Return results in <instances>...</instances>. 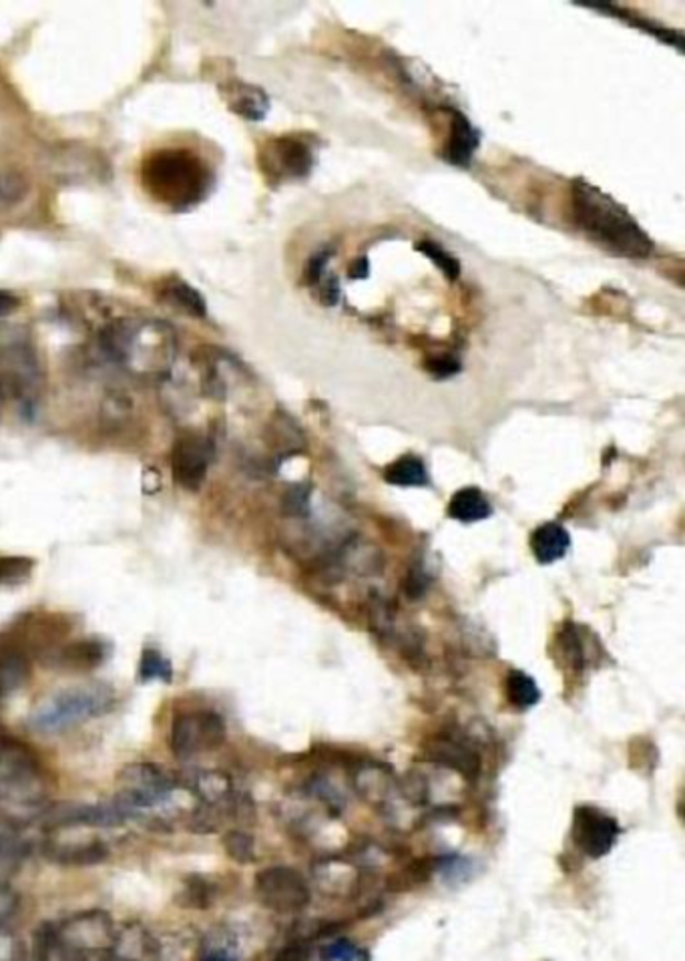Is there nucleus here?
Masks as SVG:
<instances>
[{
	"mask_svg": "<svg viewBox=\"0 0 685 961\" xmlns=\"http://www.w3.org/2000/svg\"><path fill=\"white\" fill-rule=\"evenodd\" d=\"M571 209L581 232L607 252L628 260H648L655 252L650 233L628 209L589 182L575 179L571 186Z\"/></svg>",
	"mask_w": 685,
	"mask_h": 961,
	"instance_id": "1",
	"label": "nucleus"
},
{
	"mask_svg": "<svg viewBox=\"0 0 685 961\" xmlns=\"http://www.w3.org/2000/svg\"><path fill=\"white\" fill-rule=\"evenodd\" d=\"M101 350L123 371L143 381H165L177 360V332L159 318H121L99 338Z\"/></svg>",
	"mask_w": 685,
	"mask_h": 961,
	"instance_id": "2",
	"label": "nucleus"
},
{
	"mask_svg": "<svg viewBox=\"0 0 685 961\" xmlns=\"http://www.w3.org/2000/svg\"><path fill=\"white\" fill-rule=\"evenodd\" d=\"M141 175L150 196L167 208H194L211 189L210 167L194 151H153L145 157Z\"/></svg>",
	"mask_w": 685,
	"mask_h": 961,
	"instance_id": "3",
	"label": "nucleus"
},
{
	"mask_svg": "<svg viewBox=\"0 0 685 961\" xmlns=\"http://www.w3.org/2000/svg\"><path fill=\"white\" fill-rule=\"evenodd\" d=\"M115 705V692L107 684H87L58 692L36 708L31 717L38 732H58L85 720L103 717Z\"/></svg>",
	"mask_w": 685,
	"mask_h": 961,
	"instance_id": "4",
	"label": "nucleus"
},
{
	"mask_svg": "<svg viewBox=\"0 0 685 961\" xmlns=\"http://www.w3.org/2000/svg\"><path fill=\"white\" fill-rule=\"evenodd\" d=\"M117 929L106 911H82L70 915L58 926H51V958L67 961H89L93 955H106L115 941Z\"/></svg>",
	"mask_w": 685,
	"mask_h": 961,
	"instance_id": "5",
	"label": "nucleus"
},
{
	"mask_svg": "<svg viewBox=\"0 0 685 961\" xmlns=\"http://www.w3.org/2000/svg\"><path fill=\"white\" fill-rule=\"evenodd\" d=\"M0 381L7 383L24 411H31L41 391V367L33 345L21 335L0 338Z\"/></svg>",
	"mask_w": 685,
	"mask_h": 961,
	"instance_id": "6",
	"label": "nucleus"
},
{
	"mask_svg": "<svg viewBox=\"0 0 685 961\" xmlns=\"http://www.w3.org/2000/svg\"><path fill=\"white\" fill-rule=\"evenodd\" d=\"M119 783L121 793L117 795L115 805L125 815L162 805L175 787L174 778L152 763L125 766L119 773Z\"/></svg>",
	"mask_w": 685,
	"mask_h": 961,
	"instance_id": "7",
	"label": "nucleus"
},
{
	"mask_svg": "<svg viewBox=\"0 0 685 961\" xmlns=\"http://www.w3.org/2000/svg\"><path fill=\"white\" fill-rule=\"evenodd\" d=\"M259 904L279 915L300 914L310 904V887L296 869L274 865L256 875Z\"/></svg>",
	"mask_w": 685,
	"mask_h": 961,
	"instance_id": "8",
	"label": "nucleus"
},
{
	"mask_svg": "<svg viewBox=\"0 0 685 961\" xmlns=\"http://www.w3.org/2000/svg\"><path fill=\"white\" fill-rule=\"evenodd\" d=\"M223 741H225V724L220 714L211 710L179 714L175 717L172 724V751L181 761L206 751H213L221 746Z\"/></svg>",
	"mask_w": 685,
	"mask_h": 961,
	"instance_id": "9",
	"label": "nucleus"
},
{
	"mask_svg": "<svg viewBox=\"0 0 685 961\" xmlns=\"http://www.w3.org/2000/svg\"><path fill=\"white\" fill-rule=\"evenodd\" d=\"M621 834L619 822L595 807H579L573 815L571 837L583 855L589 859H601L611 853L617 839Z\"/></svg>",
	"mask_w": 685,
	"mask_h": 961,
	"instance_id": "10",
	"label": "nucleus"
},
{
	"mask_svg": "<svg viewBox=\"0 0 685 961\" xmlns=\"http://www.w3.org/2000/svg\"><path fill=\"white\" fill-rule=\"evenodd\" d=\"M213 459V443L199 435H186L175 440L172 451V473L175 485L186 491H199Z\"/></svg>",
	"mask_w": 685,
	"mask_h": 961,
	"instance_id": "11",
	"label": "nucleus"
},
{
	"mask_svg": "<svg viewBox=\"0 0 685 961\" xmlns=\"http://www.w3.org/2000/svg\"><path fill=\"white\" fill-rule=\"evenodd\" d=\"M41 778V761L26 742L0 732V783L14 793L29 790Z\"/></svg>",
	"mask_w": 685,
	"mask_h": 961,
	"instance_id": "12",
	"label": "nucleus"
},
{
	"mask_svg": "<svg viewBox=\"0 0 685 961\" xmlns=\"http://www.w3.org/2000/svg\"><path fill=\"white\" fill-rule=\"evenodd\" d=\"M314 162L312 145L298 135L272 141L262 160L266 174L279 179H303L312 172Z\"/></svg>",
	"mask_w": 685,
	"mask_h": 961,
	"instance_id": "13",
	"label": "nucleus"
},
{
	"mask_svg": "<svg viewBox=\"0 0 685 961\" xmlns=\"http://www.w3.org/2000/svg\"><path fill=\"white\" fill-rule=\"evenodd\" d=\"M314 881L318 889L332 899H350L358 893L362 875L358 867L350 865L349 861L330 858L318 861L314 865Z\"/></svg>",
	"mask_w": 685,
	"mask_h": 961,
	"instance_id": "14",
	"label": "nucleus"
},
{
	"mask_svg": "<svg viewBox=\"0 0 685 961\" xmlns=\"http://www.w3.org/2000/svg\"><path fill=\"white\" fill-rule=\"evenodd\" d=\"M103 961H159L157 939L140 924H128L117 931Z\"/></svg>",
	"mask_w": 685,
	"mask_h": 961,
	"instance_id": "15",
	"label": "nucleus"
},
{
	"mask_svg": "<svg viewBox=\"0 0 685 961\" xmlns=\"http://www.w3.org/2000/svg\"><path fill=\"white\" fill-rule=\"evenodd\" d=\"M429 758L434 765L451 768L466 778H476L480 771L478 754L465 741L442 736L429 746Z\"/></svg>",
	"mask_w": 685,
	"mask_h": 961,
	"instance_id": "16",
	"label": "nucleus"
},
{
	"mask_svg": "<svg viewBox=\"0 0 685 961\" xmlns=\"http://www.w3.org/2000/svg\"><path fill=\"white\" fill-rule=\"evenodd\" d=\"M480 145L478 129L461 111H453L451 138L444 151V160L456 167H468Z\"/></svg>",
	"mask_w": 685,
	"mask_h": 961,
	"instance_id": "17",
	"label": "nucleus"
},
{
	"mask_svg": "<svg viewBox=\"0 0 685 961\" xmlns=\"http://www.w3.org/2000/svg\"><path fill=\"white\" fill-rule=\"evenodd\" d=\"M571 547L570 532L559 523H545L541 525L531 537V552L534 559L543 566L555 564L559 559L567 556Z\"/></svg>",
	"mask_w": 685,
	"mask_h": 961,
	"instance_id": "18",
	"label": "nucleus"
},
{
	"mask_svg": "<svg viewBox=\"0 0 685 961\" xmlns=\"http://www.w3.org/2000/svg\"><path fill=\"white\" fill-rule=\"evenodd\" d=\"M189 787L198 795L203 805H211V807L228 805L230 809H233L235 795H233L232 778L225 775V773H220V771H199V773L191 776Z\"/></svg>",
	"mask_w": 685,
	"mask_h": 961,
	"instance_id": "19",
	"label": "nucleus"
},
{
	"mask_svg": "<svg viewBox=\"0 0 685 961\" xmlns=\"http://www.w3.org/2000/svg\"><path fill=\"white\" fill-rule=\"evenodd\" d=\"M581 7H587V9H595V11L605 12V14H609V17H617V19H623L626 23L631 24V26H636L639 31H643V33H648L651 36H658L660 41L663 43H667V45H672V47H677L680 53H684V36L680 31H672V29H665V26H660L658 23H653V21H648V19H641L639 14L636 12H628L626 9H619L616 4H609V2H583Z\"/></svg>",
	"mask_w": 685,
	"mask_h": 961,
	"instance_id": "20",
	"label": "nucleus"
},
{
	"mask_svg": "<svg viewBox=\"0 0 685 961\" xmlns=\"http://www.w3.org/2000/svg\"><path fill=\"white\" fill-rule=\"evenodd\" d=\"M228 105L235 116L247 121H264L269 111V97L259 87L235 83L228 89Z\"/></svg>",
	"mask_w": 685,
	"mask_h": 961,
	"instance_id": "21",
	"label": "nucleus"
},
{
	"mask_svg": "<svg viewBox=\"0 0 685 961\" xmlns=\"http://www.w3.org/2000/svg\"><path fill=\"white\" fill-rule=\"evenodd\" d=\"M449 515L454 522L476 523L485 522L493 515V507L488 499L476 487H465L454 493L449 503Z\"/></svg>",
	"mask_w": 685,
	"mask_h": 961,
	"instance_id": "22",
	"label": "nucleus"
},
{
	"mask_svg": "<svg viewBox=\"0 0 685 961\" xmlns=\"http://www.w3.org/2000/svg\"><path fill=\"white\" fill-rule=\"evenodd\" d=\"M48 858L67 867H91L107 859V847L101 841H85L69 845L48 847Z\"/></svg>",
	"mask_w": 685,
	"mask_h": 961,
	"instance_id": "23",
	"label": "nucleus"
},
{
	"mask_svg": "<svg viewBox=\"0 0 685 961\" xmlns=\"http://www.w3.org/2000/svg\"><path fill=\"white\" fill-rule=\"evenodd\" d=\"M240 960V943L235 933L220 927L213 929L201 939L198 948V961H237Z\"/></svg>",
	"mask_w": 685,
	"mask_h": 961,
	"instance_id": "24",
	"label": "nucleus"
},
{
	"mask_svg": "<svg viewBox=\"0 0 685 961\" xmlns=\"http://www.w3.org/2000/svg\"><path fill=\"white\" fill-rule=\"evenodd\" d=\"M106 652L99 640H79L60 652V660L70 670H93L106 660Z\"/></svg>",
	"mask_w": 685,
	"mask_h": 961,
	"instance_id": "25",
	"label": "nucleus"
},
{
	"mask_svg": "<svg viewBox=\"0 0 685 961\" xmlns=\"http://www.w3.org/2000/svg\"><path fill=\"white\" fill-rule=\"evenodd\" d=\"M163 301L169 302L175 308L191 314V316L203 318L208 314L206 298L199 294L198 290L189 286L181 279L169 280L163 284Z\"/></svg>",
	"mask_w": 685,
	"mask_h": 961,
	"instance_id": "26",
	"label": "nucleus"
},
{
	"mask_svg": "<svg viewBox=\"0 0 685 961\" xmlns=\"http://www.w3.org/2000/svg\"><path fill=\"white\" fill-rule=\"evenodd\" d=\"M384 479L390 485L398 487H427L430 483L427 467L415 455H405L390 467H386Z\"/></svg>",
	"mask_w": 685,
	"mask_h": 961,
	"instance_id": "27",
	"label": "nucleus"
},
{
	"mask_svg": "<svg viewBox=\"0 0 685 961\" xmlns=\"http://www.w3.org/2000/svg\"><path fill=\"white\" fill-rule=\"evenodd\" d=\"M31 676V662L23 652H4L0 656V698L21 688Z\"/></svg>",
	"mask_w": 685,
	"mask_h": 961,
	"instance_id": "28",
	"label": "nucleus"
},
{
	"mask_svg": "<svg viewBox=\"0 0 685 961\" xmlns=\"http://www.w3.org/2000/svg\"><path fill=\"white\" fill-rule=\"evenodd\" d=\"M505 692H507V698L512 707L519 708V710L534 707L541 700V692H539L533 678L529 674L519 673V670H512L507 676Z\"/></svg>",
	"mask_w": 685,
	"mask_h": 961,
	"instance_id": "29",
	"label": "nucleus"
},
{
	"mask_svg": "<svg viewBox=\"0 0 685 961\" xmlns=\"http://www.w3.org/2000/svg\"><path fill=\"white\" fill-rule=\"evenodd\" d=\"M31 194V184L16 170H0V211L19 208Z\"/></svg>",
	"mask_w": 685,
	"mask_h": 961,
	"instance_id": "30",
	"label": "nucleus"
},
{
	"mask_svg": "<svg viewBox=\"0 0 685 961\" xmlns=\"http://www.w3.org/2000/svg\"><path fill=\"white\" fill-rule=\"evenodd\" d=\"M140 680L141 682L162 680V682L172 684V680H174V666H172V662L163 656L159 649L145 648L143 654H141Z\"/></svg>",
	"mask_w": 685,
	"mask_h": 961,
	"instance_id": "31",
	"label": "nucleus"
},
{
	"mask_svg": "<svg viewBox=\"0 0 685 961\" xmlns=\"http://www.w3.org/2000/svg\"><path fill=\"white\" fill-rule=\"evenodd\" d=\"M318 953L320 961H371V953L349 938L330 939Z\"/></svg>",
	"mask_w": 685,
	"mask_h": 961,
	"instance_id": "32",
	"label": "nucleus"
},
{
	"mask_svg": "<svg viewBox=\"0 0 685 961\" xmlns=\"http://www.w3.org/2000/svg\"><path fill=\"white\" fill-rule=\"evenodd\" d=\"M417 250L420 254L432 260L434 266L439 267L446 279L456 280L461 276V262L439 243L432 242V240H422V242L417 243Z\"/></svg>",
	"mask_w": 685,
	"mask_h": 961,
	"instance_id": "33",
	"label": "nucleus"
},
{
	"mask_svg": "<svg viewBox=\"0 0 685 961\" xmlns=\"http://www.w3.org/2000/svg\"><path fill=\"white\" fill-rule=\"evenodd\" d=\"M223 849L235 863H252L256 859V845L252 834L244 831H230L223 837Z\"/></svg>",
	"mask_w": 685,
	"mask_h": 961,
	"instance_id": "34",
	"label": "nucleus"
},
{
	"mask_svg": "<svg viewBox=\"0 0 685 961\" xmlns=\"http://www.w3.org/2000/svg\"><path fill=\"white\" fill-rule=\"evenodd\" d=\"M211 902H213V892L210 889V883L199 880V877H194L189 883H186V889L179 897V904L191 907V909H206V907H210Z\"/></svg>",
	"mask_w": 685,
	"mask_h": 961,
	"instance_id": "35",
	"label": "nucleus"
},
{
	"mask_svg": "<svg viewBox=\"0 0 685 961\" xmlns=\"http://www.w3.org/2000/svg\"><path fill=\"white\" fill-rule=\"evenodd\" d=\"M33 561L26 557H0V583H21L31 576Z\"/></svg>",
	"mask_w": 685,
	"mask_h": 961,
	"instance_id": "36",
	"label": "nucleus"
},
{
	"mask_svg": "<svg viewBox=\"0 0 685 961\" xmlns=\"http://www.w3.org/2000/svg\"><path fill=\"white\" fill-rule=\"evenodd\" d=\"M461 371H463L461 360L449 357V354L446 357H432V359L427 360V372H429L432 379H437V381L453 379L454 374H458Z\"/></svg>",
	"mask_w": 685,
	"mask_h": 961,
	"instance_id": "37",
	"label": "nucleus"
},
{
	"mask_svg": "<svg viewBox=\"0 0 685 961\" xmlns=\"http://www.w3.org/2000/svg\"><path fill=\"white\" fill-rule=\"evenodd\" d=\"M281 505H284V511L288 513V515H308V510H310V491H308V487H294L290 489L288 493H286V498L281 501Z\"/></svg>",
	"mask_w": 685,
	"mask_h": 961,
	"instance_id": "38",
	"label": "nucleus"
},
{
	"mask_svg": "<svg viewBox=\"0 0 685 961\" xmlns=\"http://www.w3.org/2000/svg\"><path fill=\"white\" fill-rule=\"evenodd\" d=\"M318 298L320 302L324 304V306H336L338 301H340V280H338L336 274H332V272H325L322 280L318 282Z\"/></svg>",
	"mask_w": 685,
	"mask_h": 961,
	"instance_id": "39",
	"label": "nucleus"
},
{
	"mask_svg": "<svg viewBox=\"0 0 685 961\" xmlns=\"http://www.w3.org/2000/svg\"><path fill=\"white\" fill-rule=\"evenodd\" d=\"M330 255H332V252L325 248V250H320V252H316V254L310 258V262H308V266H306V282H308L312 288L318 286V282H320L325 272H328V260H330Z\"/></svg>",
	"mask_w": 685,
	"mask_h": 961,
	"instance_id": "40",
	"label": "nucleus"
},
{
	"mask_svg": "<svg viewBox=\"0 0 685 961\" xmlns=\"http://www.w3.org/2000/svg\"><path fill=\"white\" fill-rule=\"evenodd\" d=\"M310 960V948L306 941H291L286 948H281L276 960L274 961H308Z\"/></svg>",
	"mask_w": 685,
	"mask_h": 961,
	"instance_id": "41",
	"label": "nucleus"
},
{
	"mask_svg": "<svg viewBox=\"0 0 685 961\" xmlns=\"http://www.w3.org/2000/svg\"><path fill=\"white\" fill-rule=\"evenodd\" d=\"M349 276L352 280H364L371 276V262H368V258H358L352 266H350Z\"/></svg>",
	"mask_w": 685,
	"mask_h": 961,
	"instance_id": "42",
	"label": "nucleus"
},
{
	"mask_svg": "<svg viewBox=\"0 0 685 961\" xmlns=\"http://www.w3.org/2000/svg\"><path fill=\"white\" fill-rule=\"evenodd\" d=\"M19 304H21V302H19L16 296H12L11 292L0 290V316H7V314H11L12 310H16Z\"/></svg>",
	"mask_w": 685,
	"mask_h": 961,
	"instance_id": "43",
	"label": "nucleus"
},
{
	"mask_svg": "<svg viewBox=\"0 0 685 961\" xmlns=\"http://www.w3.org/2000/svg\"><path fill=\"white\" fill-rule=\"evenodd\" d=\"M0 393H2V391H0Z\"/></svg>",
	"mask_w": 685,
	"mask_h": 961,
	"instance_id": "44",
	"label": "nucleus"
}]
</instances>
